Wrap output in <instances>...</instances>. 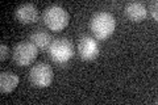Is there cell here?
<instances>
[{"mask_svg":"<svg viewBox=\"0 0 158 105\" xmlns=\"http://www.w3.org/2000/svg\"><path fill=\"white\" fill-rule=\"evenodd\" d=\"M116 21L115 17L108 12H99L94 14L90 21V29L96 39H107L115 32Z\"/></svg>","mask_w":158,"mask_h":105,"instance_id":"obj_1","label":"cell"},{"mask_svg":"<svg viewBox=\"0 0 158 105\" xmlns=\"http://www.w3.org/2000/svg\"><path fill=\"white\" fill-rule=\"evenodd\" d=\"M69 21H70V16L66 9L62 7L52 6L44 12V22L52 30H62L69 25Z\"/></svg>","mask_w":158,"mask_h":105,"instance_id":"obj_2","label":"cell"},{"mask_svg":"<svg viewBox=\"0 0 158 105\" xmlns=\"http://www.w3.org/2000/svg\"><path fill=\"white\" fill-rule=\"evenodd\" d=\"M48 53L54 62L63 64L69 62L74 55V46L70 39L58 38L54 39L48 49Z\"/></svg>","mask_w":158,"mask_h":105,"instance_id":"obj_3","label":"cell"},{"mask_svg":"<svg viewBox=\"0 0 158 105\" xmlns=\"http://www.w3.org/2000/svg\"><path fill=\"white\" fill-rule=\"evenodd\" d=\"M38 49L32 42H20L13 47L12 59L17 66H28L33 63L37 58Z\"/></svg>","mask_w":158,"mask_h":105,"instance_id":"obj_4","label":"cell"},{"mask_svg":"<svg viewBox=\"0 0 158 105\" xmlns=\"http://www.w3.org/2000/svg\"><path fill=\"white\" fill-rule=\"evenodd\" d=\"M29 80L33 86L40 88L50 86L53 80V68L48 63H37L29 71Z\"/></svg>","mask_w":158,"mask_h":105,"instance_id":"obj_5","label":"cell"},{"mask_svg":"<svg viewBox=\"0 0 158 105\" xmlns=\"http://www.w3.org/2000/svg\"><path fill=\"white\" fill-rule=\"evenodd\" d=\"M78 51L79 55L85 61H92L95 59L99 54V45L96 42V39H94L92 37H82L81 41L78 43Z\"/></svg>","mask_w":158,"mask_h":105,"instance_id":"obj_6","label":"cell"},{"mask_svg":"<svg viewBox=\"0 0 158 105\" xmlns=\"http://www.w3.org/2000/svg\"><path fill=\"white\" fill-rule=\"evenodd\" d=\"M15 17L21 24H32L38 17L37 8L33 4H21L15 11Z\"/></svg>","mask_w":158,"mask_h":105,"instance_id":"obj_7","label":"cell"},{"mask_svg":"<svg viewBox=\"0 0 158 105\" xmlns=\"http://www.w3.org/2000/svg\"><path fill=\"white\" fill-rule=\"evenodd\" d=\"M146 13H148V9L145 7V4H142L140 2L128 3L127 7H125L127 17L129 20H132V21H135V22L142 21V20L146 17Z\"/></svg>","mask_w":158,"mask_h":105,"instance_id":"obj_8","label":"cell"},{"mask_svg":"<svg viewBox=\"0 0 158 105\" xmlns=\"http://www.w3.org/2000/svg\"><path fill=\"white\" fill-rule=\"evenodd\" d=\"M19 84V76L12 72L2 71L0 74V91L3 93L12 92Z\"/></svg>","mask_w":158,"mask_h":105,"instance_id":"obj_9","label":"cell"},{"mask_svg":"<svg viewBox=\"0 0 158 105\" xmlns=\"http://www.w3.org/2000/svg\"><path fill=\"white\" fill-rule=\"evenodd\" d=\"M31 42L36 46L37 49H49L52 41V36L49 33H46L45 30H36L34 33L31 34Z\"/></svg>","mask_w":158,"mask_h":105,"instance_id":"obj_10","label":"cell"},{"mask_svg":"<svg viewBox=\"0 0 158 105\" xmlns=\"http://www.w3.org/2000/svg\"><path fill=\"white\" fill-rule=\"evenodd\" d=\"M157 6H158V3H157V2H152V3H150V13H152V16H153V18H154V20L158 18Z\"/></svg>","mask_w":158,"mask_h":105,"instance_id":"obj_11","label":"cell"},{"mask_svg":"<svg viewBox=\"0 0 158 105\" xmlns=\"http://www.w3.org/2000/svg\"><path fill=\"white\" fill-rule=\"evenodd\" d=\"M0 50H2V54H0V59H2V61H4V59L8 57L9 50H8V47H7L4 43H2V46H0Z\"/></svg>","mask_w":158,"mask_h":105,"instance_id":"obj_12","label":"cell"}]
</instances>
